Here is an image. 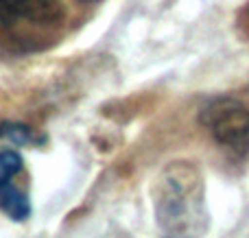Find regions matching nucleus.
Masks as SVG:
<instances>
[{"label":"nucleus","mask_w":249,"mask_h":238,"mask_svg":"<svg viewBox=\"0 0 249 238\" xmlns=\"http://www.w3.org/2000/svg\"><path fill=\"white\" fill-rule=\"evenodd\" d=\"M155 221L164 238H201L208 227L203 179L188 162H173L153 188Z\"/></svg>","instance_id":"1"},{"label":"nucleus","mask_w":249,"mask_h":238,"mask_svg":"<svg viewBox=\"0 0 249 238\" xmlns=\"http://www.w3.org/2000/svg\"><path fill=\"white\" fill-rule=\"evenodd\" d=\"M212 138L234 153L249 151V109L241 101L216 99L201 112Z\"/></svg>","instance_id":"2"},{"label":"nucleus","mask_w":249,"mask_h":238,"mask_svg":"<svg viewBox=\"0 0 249 238\" xmlns=\"http://www.w3.org/2000/svg\"><path fill=\"white\" fill-rule=\"evenodd\" d=\"M66 7L61 0H0L2 24H61Z\"/></svg>","instance_id":"3"},{"label":"nucleus","mask_w":249,"mask_h":238,"mask_svg":"<svg viewBox=\"0 0 249 238\" xmlns=\"http://www.w3.org/2000/svg\"><path fill=\"white\" fill-rule=\"evenodd\" d=\"M0 210L13 221H26L31 217V201L26 192L18 190L11 184L0 186Z\"/></svg>","instance_id":"4"},{"label":"nucleus","mask_w":249,"mask_h":238,"mask_svg":"<svg viewBox=\"0 0 249 238\" xmlns=\"http://www.w3.org/2000/svg\"><path fill=\"white\" fill-rule=\"evenodd\" d=\"M0 138L16 144V147H24V144L35 142L33 129L26 125H20V122H2L0 125Z\"/></svg>","instance_id":"5"},{"label":"nucleus","mask_w":249,"mask_h":238,"mask_svg":"<svg viewBox=\"0 0 249 238\" xmlns=\"http://www.w3.org/2000/svg\"><path fill=\"white\" fill-rule=\"evenodd\" d=\"M22 170V155L13 149L0 151V186L11 184L13 175H18Z\"/></svg>","instance_id":"6"}]
</instances>
